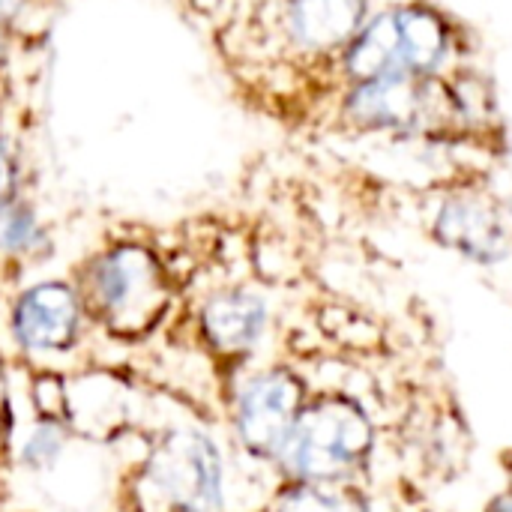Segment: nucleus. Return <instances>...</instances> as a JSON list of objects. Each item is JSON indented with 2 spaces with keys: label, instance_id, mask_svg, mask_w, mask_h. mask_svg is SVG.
Wrapping results in <instances>:
<instances>
[{
  "label": "nucleus",
  "instance_id": "obj_1",
  "mask_svg": "<svg viewBox=\"0 0 512 512\" xmlns=\"http://www.w3.org/2000/svg\"><path fill=\"white\" fill-rule=\"evenodd\" d=\"M75 288L93 324L123 342L147 339L171 312L174 282L162 255L135 237L96 249L78 270Z\"/></svg>",
  "mask_w": 512,
  "mask_h": 512
},
{
  "label": "nucleus",
  "instance_id": "obj_2",
  "mask_svg": "<svg viewBox=\"0 0 512 512\" xmlns=\"http://www.w3.org/2000/svg\"><path fill=\"white\" fill-rule=\"evenodd\" d=\"M378 447L372 411L345 390L312 393L279 459L282 483H357Z\"/></svg>",
  "mask_w": 512,
  "mask_h": 512
},
{
  "label": "nucleus",
  "instance_id": "obj_3",
  "mask_svg": "<svg viewBox=\"0 0 512 512\" xmlns=\"http://www.w3.org/2000/svg\"><path fill=\"white\" fill-rule=\"evenodd\" d=\"M132 492L141 512H225V453L207 429H162L138 462Z\"/></svg>",
  "mask_w": 512,
  "mask_h": 512
},
{
  "label": "nucleus",
  "instance_id": "obj_4",
  "mask_svg": "<svg viewBox=\"0 0 512 512\" xmlns=\"http://www.w3.org/2000/svg\"><path fill=\"white\" fill-rule=\"evenodd\" d=\"M336 126L399 141H456L447 78L387 75L333 87Z\"/></svg>",
  "mask_w": 512,
  "mask_h": 512
},
{
  "label": "nucleus",
  "instance_id": "obj_5",
  "mask_svg": "<svg viewBox=\"0 0 512 512\" xmlns=\"http://www.w3.org/2000/svg\"><path fill=\"white\" fill-rule=\"evenodd\" d=\"M381 0H258L249 27L270 57L294 69H330Z\"/></svg>",
  "mask_w": 512,
  "mask_h": 512
},
{
  "label": "nucleus",
  "instance_id": "obj_6",
  "mask_svg": "<svg viewBox=\"0 0 512 512\" xmlns=\"http://www.w3.org/2000/svg\"><path fill=\"white\" fill-rule=\"evenodd\" d=\"M309 396L306 378L285 363L243 375L231 393V432L240 450L273 468Z\"/></svg>",
  "mask_w": 512,
  "mask_h": 512
},
{
  "label": "nucleus",
  "instance_id": "obj_7",
  "mask_svg": "<svg viewBox=\"0 0 512 512\" xmlns=\"http://www.w3.org/2000/svg\"><path fill=\"white\" fill-rule=\"evenodd\" d=\"M432 240L480 267H498L512 258V216L495 192L477 183L447 186L429 216Z\"/></svg>",
  "mask_w": 512,
  "mask_h": 512
},
{
  "label": "nucleus",
  "instance_id": "obj_8",
  "mask_svg": "<svg viewBox=\"0 0 512 512\" xmlns=\"http://www.w3.org/2000/svg\"><path fill=\"white\" fill-rule=\"evenodd\" d=\"M84 300L69 279H39L24 285L9 306V336L33 360L66 357L81 345L87 327Z\"/></svg>",
  "mask_w": 512,
  "mask_h": 512
},
{
  "label": "nucleus",
  "instance_id": "obj_9",
  "mask_svg": "<svg viewBox=\"0 0 512 512\" xmlns=\"http://www.w3.org/2000/svg\"><path fill=\"white\" fill-rule=\"evenodd\" d=\"M402 69L417 78H447L474 63L471 30L432 0H393Z\"/></svg>",
  "mask_w": 512,
  "mask_h": 512
},
{
  "label": "nucleus",
  "instance_id": "obj_10",
  "mask_svg": "<svg viewBox=\"0 0 512 512\" xmlns=\"http://www.w3.org/2000/svg\"><path fill=\"white\" fill-rule=\"evenodd\" d=\"M270 300L252 285H222L210 291L195 315L198 333L213 357L246 363L270 333Z\"/></svg>",
  "mask_w": 512,
  "mask_h": 512
},
{
  "label": "nucleus",
  "instance_id": "obj_11",
  "mask_svg": "<svg viewBox=\"0 0 512 512\" xmlns=\"http://www.w3.org/2000/svg\"><path fill=\"white\" fill-rule=\"evenodd\" d=\"M75 429L66 414L57 411H36L24 432L12 441L15 465L24 474H48L60 465L69 453Z\"/></svg>",
  "mask_w": 512,
  "mask_h": 512
},
{
  "label": "nucleus",
  "instance_id": "obj_12",
  "mask_svg": "<svg viewBox=\"0 0 512 512\" xmlns=\"http://www.w3.org/2000/svg\"><path fill=\"white\" fill-rule=\"evenodd\" d=\"M51 252V228L42 219L36 201L21 192L18 198L0 204V258L27 264Z\"/></svg>",
  "mask_w": 512,
  "mask_h": 512
},
{
  "label": "nucleus",
  "instance_id": "obj_13",
  "mask_svg": "<svg viewBox=\"0 0 512 512\" xmlns=\"http://www.w3.org/2000/svg\"><path fill=\"white\" fill-rule=\"evenodd\" d=\"M267 512H372L357 483H282Z\"/></svg>",
  "mask_w": 512,
  "mask_h": 512
},
{
  "label": "nucleus",
  "instance_id": "obj_14",
  "mask_svg": "<svg viewBox=\"0 0 512 512\" xmlns=\"http://www.w3.org/2000/svg\"><path fill=\"white\" fill-rule=\"evenodd\" d=\"M24 192V159L18 141L0 129V204L18 198Z\"/></svg>",
  "mask_w": 512,
  "mask_h": 512
},
{
  "label": "nucleus",
  "instance_id": "obj_15",
  "mask_svg": "<svg viewBox=\"0 0 512 512\" xmlns=\"http://www.w3.org/2000/svg\"><path fill=\"white\" fill-rule=\"evenodd\" d=\"M30 0H0V78H6L12 51L24 36V15Z\"/></svg>",
  "mask_w": 512,
  "mask_h": 512
},
{
  "label": "nucleus",
  "instance_id": "obj_16",
  "mask_svg": "<svg viewBox=\"0 0 512 512\" xmlns=\"http://www.w3.org/2000/svg\"><path fill=\"white\" fill-rule=\"evenodd\" d=\"M15 441V414H12V399H9V387H6V375L0 366V444L6 450H12Z\"/></svg>",
  "mask_w": 512,
  "mask_h": 512
},
{
  "label": "nucleus",
  "instance_id": "obj_17",
  "mask_svg": "<svg viewBox=\"0 0 512 512\" xmlns=\"http://www.w3.org/2000/svg\"><path fill=\"white\" fill-rule=\"evenodd\" d=\"M486 512H512V489L501 492V495H495V498L486 504Z\"/></svg>",
  "mask_w": 512,
  "mask_h": 512
},
{
  "label": "nucleus",
  "instance_id": "obj_18",
  "mask_svg": "<svg viewBox=\"0 0 512 512\" xmlns=\"http://www.w3.org/2000/svg\"><path fill=\"white\" fill-rule=\"evenodd\" d=\"M6 99H9V93H6V78H0V129H3V114H6Z\"/></svg>",
  "mask_w": 512,
  "mask_h": 512
}]
</instances>
